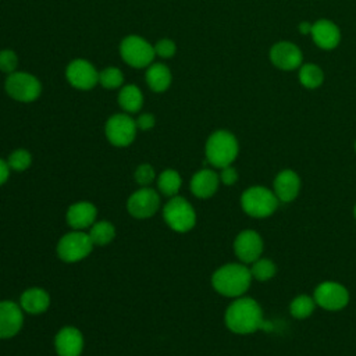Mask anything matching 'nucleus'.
<instances>
[{"instance_id": "30", "label": "nucleus", "mask_w": 356, "mask_h": 356, "mask_svg": "<svg viewBox=\"0 0 356 356\" xmlns=\"http://www.w3.org/2000/svg\"><path fill=\"white\" fill-rule=\"evenodd\" d=\"M31 163H32V156L25 149L14 150L7 160L10 170H14V171H25L31 165Z\"/></svg>"}, {"instance_id": "13", "label": "nucleus", "mask_w": 356, "mask_h": 356, "mask_svg": "<svg viewBox=\"0 0 356 356\" xmlns=\"http://www.w3.org/2000/svg\"><path fill=\"white\" fill-rule=\"evenodd\" d=\"M261 250H263V241L260 235L252 229L242 231L234 242V252L236 257L245 264L256 261L260 257Z\"/></svg>"}, {"instance_id": "16", "label": "nucleus", "mask_w": 356, "mask_h": 356, "mask_svg": "<svg viewBox=\"0 0 356 356\" xmlns=\"http://www.w3.org/2000/svg\"><path fill=\"white\" fill-rule=\"evenodd\" d=\"M97 210L90 202H76L71 204L67 210V222L74 229H81L92 227L95 224Z\"/></svg>"}, {"instance_id": "14", "label": "nucleus", "mask_w": 356, "mask_h": 356, "mask_svg": "<svg viewBox=\"0 0 356 356\" xmlns=\"http://www.w3.org/2000/svg\"><path fill=\"white\" fill-rule=\"evenodd\" d=\"M21 307L11 300H0V339L14 337L22 327Z\"/></svg>"}, {"instance_id": "32", "label": "nucleus", "mask_w": 356, "mask_h": 356, "mask_svg": "<svg viewBox=\"0 0 356 356\" xmlns=\"http://www.w3.org/2000/svg\"><path fill=\"white\" fill-rule=\"evenodd\" d=\"M156 174H154V168L150 164H142L135 170V181L142 185V186H147L153 182Z\"/></svg>"}, {"instance_id": "25", "label": "nucleus", "mask_w": 356, "mask_h": 356, "mask_svg": "<svg viewBox=\"0 0 356 356\" xmlns=\"http://www.w3.org/2000/svg\"><path fill=\"white\" fill-rule=\"evenodd\" d=\"M89 236L93 242V245H99V246H103V245H107L110 243L114 236H115V228L111 222L108 221H99V222H95L90 229H89Z\"/></svg>"}, {"instance_id": "1", "label": "nucleus", "mask_w": 356, "mask_h": 356, "mask_svg": "<svg viewBox=\"0 0 356 356\" xmlns=\"http://www.w3.org/2000/svg\"><path fill=\"white\" fill-rule=\"evenodd\" d=\"M225 324L235 334H252L257 330H273V325L264 321L259 303L250 298H239L228 306L225 312Z\"/></svg>"}, {"instance_id": "12", "label": "nucleus", "mask_w": 356, "mask_h": 356, "mask_svg": "<svg viewBox=\"0 0 356 356\" xmlns=\"http://www.w3.org/2000/svg\"><path fill=\"white\" fill-rule=\"evenodd\" d=\"M67 81L76 89L89 90L99 82V72L86 60L78 58L68 64L65 71Z\"/></svg>"}, {"instance_id": "34", "label": "nucleus", "mask_w": 356, "mask_h": 356, "mask_svg": "<svg viewBox=\"0 0 356 356\" xmlns=\"http://www.w3.org/2000/svg\"><path fill=\"white\" fill-rule=\"evenodd\" d=\"M238 179V172L234 167L231 165H227L224 168H221V174H220V181L224 184V185H234Z\"/></svg>"}, {"instance_id": "17", "label": "nucleus", "mask_w": 356, "mask_h": 356, "mask_svg": "<svg viewBox=\"0 0 356 356\" xmlns=\"http://www.w3.org/2000/svg\"><path fill=\"white\" fill-rule=\"evenodd\" d=\"M271 61L282 70H293L299 67L302 61V53L300 50L289 43V42H280L273 46L270 53Z\"/></svg>"}, {"instance_id": "33", "label": "nucleus", "mask_w": 356, "mask_h": 356, "mask_svg": "<svg viewBox=\"0 0 356 356\" xmlns=\"http://www.w3.org/2000/svg\"><path fill=\"white\" fill-rule=\"evenodd\" d=\"M154 53L156 56L159 57H163V58H170L175 54V43L170 39H161L159 40L154 46Z\"/></svg>"}, {"instance_id": "9", "label": "nucleus", "mask_w": 356, "mask_h": 356, "mask_svg": "<svg viewBox=\"0 0 356 356\" xmlns=\"http://www.w3.org/2000/svg\"><path fill=\"white\" fill-rule=\"evenodd\" d=\"M136 121L128 114H114L106 122V136L114 146L124 147L134 142L136 136Z\"/></svg>"}, {"instance_id": "26", "label": "nucleus", "mask_w": 356, "mask_h": 356, "mask_svg": "<svg viewBox=\"0 0 356 356\" xmlns=\"http://www.w3.org/2000/svg\"><path fill=\"white\" fill-rule=\"evenodd\" d=\"M314 305L316 302L313 298L307 295H299L292 300L289 310L295 318H306L313 313Z\"/></svg>"}, {"instance_id": "28", "label": "nucleus", "mask_w": 356, "mask_h": 356, "mask_svg": "<svg viewBox=\"0 0 356 356\" xmlns=\"http://www.w3.org/2000/svg\"><path fill=\"white\" fill-rule=\"evenodd\" d=\"M250 274L252 278H256L257 281H267L274 277L275 264L270 259H257L256 261H253Z\"/></svg>"}, {"instance_id": "10", "label": "nucleus", "mask_w": 356, "mask_h": 356, "mask_svg": "<svg viewBox=\"0 0 356 356\" xmlns=\"http://www.w3.org/2000/svg\"><path fill=\"white\" fill-rule=\"evenodd\" d=\"M313 299L320 307L325 310H341L348 305L349 293L343 285L325 281L316 288Z\"/></svg>"}, {"instance_id": "31", "label": "nucleus", "mask_w": 356, "mask_h": 356, "mask_svg": "<svg viewBox=\"0 0 356 356\" xmlns=\"http://www.w3.org/2000/svg\"><path fill=\"white\" fill-rule=\"evenodd\" d=\"M18 65V57L13 50H1L0 51V71L7 72L8 75L15 72Z\"/></svg>"}, {"instance_id": "2", "label": "nucleus", "mask_w": 356, "mask_h": 356, "mask_svg": "<svg viewBox=\"0 0 356 356\" xmlns=\"http://www.w3.org/2000/svg\"><path fill=\"white\" fill-rule=\"evenodd\" d=\"M252 274L245 264H225L220 267L211 277V284L214 289L229 298H236L245 293L250 285Z\"/></svg>"}, {"instance_id": "36", "label": "nucleus", "mask_w": 356, "mask_h": 356, "mask_svg": "<svg viewBox=\"0 0 356 356\" xmlns=\"http://www.w3.org/2000/svg\"><path fill=\"white\" fill-rule=\"evenodd\" d=\"M8 175H10L8 164L3 159H0V185L6 184V181L8 179Z\"/></svg>"}, {"instance_id": "4", "label": "nucleus", "mask_w": 356, "mask_h": 356, "mask_svg": "<svg viewBox=\"0 0 356 356\" xmlns=\"http://www.w3.org/2000/svg\"><path fill=\"white\" fill-rule=\"evenodd\" d=\"M241 206L243 211L250 217L261 218L268 217L275 211L278 206V199L275 193H273L267 188L252 186L242 193Z\"/></svg>"}, {"instance_id": "20", "label": "nucleus", "mask_w": 356, "mask_h": 356, "mask_svg": "<svg viewBox=\"0 0 356 356\" xmlns=\"http://www.w3.org/2000/svg\"><path fill=\"white\" fill-rule=\"evenodd\" d=\"M49 305H50V296L42 288H29L21 295V299H19L21 309L31 314H39L46 312Z\"/></svg>"}, {"instance_id": "29", "label": "nucleus", "mask_w": 356, "mask_h": 356, "mask_svg": "<svg viewBox=\"0 0 356 356\" xmlns=\"http://www.w3.org/2000/svg\"><path fill=\"white\" fill-rule=\"evenodd\" d=\"M122 81H124V75L121 70L115 67H108L99 72V82L106 89H117L122 85Z\"/></svg>"}, {"instance_id": "11", "label": "nucleus", "mask_w": 356, "mask_h": 356, "mask_svg": "<svg viewBox=\"0 0 356 356\" xmlns=\"http://www.w3.org/2000/svg\"><path fill=\"white\" fill-rule=\"evenodd\" d=\"M160 206V196L159 193L147 186H143L138 191H135L128 202L127 209L129 214L135 218H149L152 217Z\"/></svg>"}, {"instance_id": "23", "label": "nucleus", "mask_w": 356, "mask_h": 356, "mask_svg": "<svg viewBox=\"0 0 356 356\" xmlns=\"http://www.w3.org/2000/svg\"><path fill=\"white\" fill-rule=\"evenodd\" d=\"M118 103L127 113H136L143 104V95L135 85H127L120 90Z\"/></svg>"}, {"instance_id": "6", "label": "nucleus", "mask_w": 356, "mask_h": 356, "mask_svg": "<svg viewBox=\"0 0 356 356\" xmlns=\"http://www.w3.org/2000/svg\"><path fill=\"white\" fill-rule=\"evenodd\" d=\"M93 248L89 234L75 229L65 234L57 243V254L65 263H75L85 259Z\"/></svg>"}, {"instance_id": "5", "label": "nucleus", "mask_w": 356, "mask_h": 356, "mask_svg": "<svg viewBox=\"0 0 356 356\" xmlns=\"http://www.w3.org/2000/svg\"><path fill=\"white\" fill-rule=\"evenodd\" d=\"M163 217L167 225L177 232H188L196 224V213L191 203L181 197L172 196L163 209Z\"/></svg>"}, {"instance_id": "15", "label": "nucleus", "mask_w": 356, "mask_h": 356, "mask_svg": "<svg viewBox=\"0 0 356 356\" xmlns=\"http://www.w3.org/2000/svg\"><path fill=\"white\" fill-rule=\"evenodd\" d=\"M54 346L58 356H79L83 349V337L78 328L64 327L57 332Z\"/></svg>"}, {"instance_id": "38", "label": "nucleus", "mask_w": 356, "mask_h": 356, "mask_svg": "<svg viewBox=\"0 0 356 356\" xmlns=\"http://www.w3.org/2000/svg\"><path fill=\"white\" fill-rule=\"evenodd\" d=\"M353 213H355V218H356V206H355V211Z\"/></svg>"}, {"instance_id": "22", "label": "nucleus", "mask_w": 356, "mask_h": 356, "mask_svg": "<svg viewBox=\"0 0 356 356\" xmlns=\"http://www.w3.org/2000/svg\"><path fill=\"white\" fill-rule=\"evenodd\" d=\"M171 71L164 64H152L146 71V82L154 92H164L171 83Z\"/></svg>"}, {"instance_id": "37", "label": "nucleus", "mask_w": 356, "mask_h": 356, "mask_svg": "<svg viewBox=\"0 0 356 356\" xmlns=\"http://www.w3.org/2000/svg\"><path fill=\"white\" fill-rule=\"evenodd\" d=\"M300 31L305 32V33H307L309 31H312V25H309L307 22H303V24L300 25Z\"/></svg>"}, {"instance_id": "35", "label": "nucleus", "mask_w": 356, "mask_h": 356, "mask_svg": "<svg viewBox=\"0 0 356 356\" xmlns=\"http://www.w3.org/2000/svg\"><path fill=\"white\" fill-rule=\"evenodd\" d=\"M156 124V120H154V115L153 114H149V113H145V114H140L136 120V127L142 131H147V129H152Z\"/></svg>"}, {"instance_id": "18", "label": "nucleus", "mask_w": 356, "mask_h": 356, "mask_svg": "<svg viewBox=\"0 0 356 356\" xmlns=\"http://www.w3.org/2000/svg\"><path fill=\"white\" fill-rule=\"evenodd\" d=\"M300 189V179L292 170L281 171L274 179V193L281 202L293 200Z\"/></svg>"}, {"instance_id": "21", "label": "nucleus", "mask_w": 356, "mask_h": 356, "mask_svg": "<svg viewBox=\"0 0 356 356\" xmlns=\"http://www.w3.org/2000/svg\"><path fill=\"white\" fill-rule=\"evenodd\" d=\"M312 36L314 42L323 49H332L339 42V29L327 19H320L312 25Z\"/></svg>"}, {"instance_id": "7", "label": "nucleus", "mask_w": 356, "mask_h": 356, "mask_svg": "<svg viewBox=\"0 0 356 356\" xmlns=\"http://www.w3.org/2000/svg\"><path fill=\"white\" fill-rule=\"evenodd\" d=\"M120 53L122 60L134 68L149 67L156 56L153 46L136 35L127 36L121 42Z\"/></svg>"}, {"instance_id": "3", "label": "nucleus", "mask_w": 356, "mask_h": 356, "mask_svg": "<svg viewBox=\"0 0 356 356\" xmlns=\"http://www.w3.org/2000/svg\"><path fill=\"white\" fill-rule=\"evenodd\" d=\"M238 154V142L228 131H217L210 135L206 143V157L210 164L218 168L231 165Z\"/></svg>"}, {"instance_id": "24", "label": "nucleus", "mask_w": 356, "mask_h": 356, "mask_svg": "<svg viewBox=\"0 0 356 356\" xmlns=\"http://www.w3.org/2000/svg\"><path fill=\"white\" fill-rule=\"evenodd\" d=\"M181 177L175 170H164L157 178L159 191L168 197L177 196L181 189Z\"/></svg>"}, {"instance_id": "19", "label": "nucleus", "mask_w": 356, "mask_h": 356, "mask_svg": "<svg viewBox=\"0 0 356 356\" xmlns=\"http://www.w3.org/2000/svg\"><path fill=\"white\" fill-rule=\"evenodd\" d=\"M220 177L211 170H200L191 179V191L196 197L207 199L213 196L218 188Z\"/></svg>"}, {"instance_id": "27", "label": "nucleus", "mask_w": 356, "mask_h": 356, "mask_svg": "<svg viewBox=\"0 0 356 356\" xmlns=\"http://www.w3.org/2000/svg\"><path fill=\"white\" fill-rule=\"evenodd\" d=\"M299 79L306 88H317L323 82V71L314 64H306L300 68Z\"/></svg>"}, {"instance_id": "8", "label": "nucleus", "mask_w": 356, "mask_h": 356, "mask_svg": "<svg viewBox=\"0 0 356 356\" xmlns=\"http://www.w3.org/2000/svg\"><path fill=\"white\" fill-rule=\"evenodd\" d=\"M6 92L18 102L29 103L39 97L42 85L36 76L28 72H13L6 79Z\"/></svg>"}]
</instances>
